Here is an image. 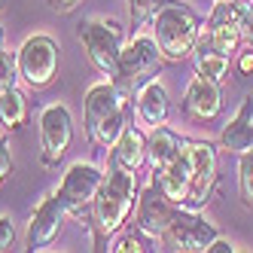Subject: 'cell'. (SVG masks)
<instances>
[{
    "label": "cell",
    "mask_w": 253,
    "mask_h": 253,
    "mask_svg": "<svg viewBox=\"0 0 253 253\" xmlns=\"http://www.w3.org/2000/svg\"><path fill=\"white\" fill-rule=\"evenodd\" d=\"M131 122V104L128 95L119 92L110 83H95L85 92L83 101V125H85V137L101 150H110L122 128Z\"/></svg>",
    "instance_id": "1"
},
{
    "label": "cell",
    "mask_w": 253,
    "mask_h": 253,
    "mask_svg": "<svg viewBox=\"0 0 253 253\" xmlns=\"http://www.w3.org/2000/svg\"><path fill=\"white\" fill-rule=\"evenodd\" d=\"M77 40L83 43V52L88 64H92L101 77L110 80L116 74V61H119V52L125 46L122 37V25L119 22H107V19H85L77 25Z\"/></svg>",
    "instance_id": "5"
},
{
    "label": "cell",
    "mask_w": 253,
    "mask_h": 253,
    "mask_svg": "<svg viewBox=\"0 0 253 253\" xmlns=\"http://www.w3.org/2000/svg\"><path fill=\"white\" fill-rule=\"evenodd\" d=\"M80 3H83V0H49V6L55 12H70V9H77Z\"/></svg>",
    "instance_id": "29"
},
{
    "label": "cell",
    "mask_w": 253,
    "mask_h": 253,
    "mask_svg": "<svg viewBox=\"0 0 253 253\" xmlns=\"http://www.w3.org/2000/svg\"><path fill=\"white\" fill-rule=\"evenodd\" d=\"M0 49H6V31H3V25H0Z\"/></svg>",
    "instance_id": "31"
},
{
    "label": "cell",
    "mask_w": 253,
    "mask_h": 253,
    "mask_svg": "<svg viewBox=\"0 0 253 253\" xmlns=\"http://www.w3.org/2000/svg\"><path fill=\"white\" fill-rule=\"evenodd\" d=\"M235 250H238V247H235L229 238H220V235H216V238L208 244V250H205V253H235Z\"/></svg>",
    "instance_id": "27"
},
{
    "label": "cell",
    "mask_w": 253,
    "mask_h": 253,
    "mask_svg": "<svg viewBox=\"0 0 253 253\" xmlns=\"http://www.w3.org/2000/svg\"><path fill=\"white\" fill-rule=\"evenodd\" d=\"M238 70H241V74H250V70H253V46H250V52H241Z\"/></svg>",
    "instance_id": "30"
},
{
    "label": "cell",
    "mask_w": 253,
    "mask_h": 253,
    "mask_svg": "<svg viewBox=\"0 0 253 253\" xmlns=\"http://www.w3.org/2000/svg\"><path fill=\"white\" fill-rule=\"evenodd\" d=\"M213 3H220V0H213Z\"/></svg>",
    "instance_id": "33"
},
{
    "label": "cell",
    "mask_w": 253,
    "mask_h": 253,
    "mask_svg": "<svg viewBox=\"0 0 253 253\" xmlns=\"http://www.w3.org/2000/svg\"><path fill=\"white\" fill-rule=\"evenodd\" d=\"M238 195L247 208L253 205V150L238 153Z\"/></svg>",
    "instance_id": "22"
},
{
    "label": "cell",
    "mask_w": 253,
    "mask_h": 253,
    "mask_svg": "<svg viewBox=\"0 0 253 253\" xmlns=\"http://www.w3.org/2000/svg\"><path fill=\"white\" fill-rule=\"evenodd\" d=\"M189 165H192V189L186 198V211H202L211 202V192L216 183V147L211 140H183Z\"/></svg>",
    "instance_id": "9"
},
{
    "label": "cell",
    "mask_w": 253,
    "mask_h": 253,
    "mask_svg": "<svg viewBox=\"0 0 253 253\" xmlns=\"http://www.w3.org/2000/svg\"><path fill=\"white\" fill-rule=\"evenodd\" d=\"M101 183H104L101 168H95L92 162H74V165L64 171L61 183L55 189L67 216H83L85 211H92V202H95Z\"/></svg>",
    "instance_id": "6"
},
{
    "label": "cell",
    "mask_w": 253,
    "mask_h": 253,
    "mask_svg": "<svg viewBox=\"0 0 253 253\" xmlns=\"http://www.w3.org/2000/svg\"><path fill=\"white\" fill-rule=\"evenodd\" d=\"M162 61L165 58H162V52H159L156 37H150V34H137V37H131L122 46L119 61H116V74L110 80H113V85L119 88V92H125L131 98L150 80H156Z\"/></svg>",
    "instance_id": "4"
},
{
    "label": "cell",
    "mask_w": 253,
    "mask_h": 253,
    "mask_svg": "<svg viewBox=\"0 0 253 253\" xmlns=\"http://www.w3.org/2000/svg\"><path fill=\"white\" fill-rule=\"evenodd\" d=\"M220 147L235 156L253 150V95L244 98L235 119H229V125L220 131Z\"/></svg>",
    "instance_id": "17"
},
{
    "label": "cell",
    "mask_w": 253,
    "mask_h": 253,
    "mask_svg": "<svg viewBox=\"0 0 253 253\" xmlns=\"http://www.w3.org/2000/svg\"><path fill=\"white\" fill-rule=\"evenodd\" d=\"M74 143V116L64 104H49L40 113V162L55 168Z\"/></svg>",
    "instance_id": "8"
},
{
    "label": "cell",
    "mask_w": 253,
    "mask_h": 253,
    "mask_svg": "<svg viewBox=\"0 0 253 253\" xmlns=\"http://www.w3.org/2000/svg\"><path fill=\"white\" fill-rule=\"evenodd\" d=\"M12 174V153H9V140L6 134L0 131V186H3V180Z\"/></svg>",
    "instance_id": "25"
},
{
    "label": "cell",
    "mask_w": 253,
    "mask_h": 253,
    "mask_svg": "<svg viewBox=\"0 0 253 253\" xmlns=\"http://www.w3.org/2000/svg\"><path fill=\"white\" fill-rule=\"evenodd\" d=\"M110 250L113 253H143V250H150V247H147V241H143L140 235L128 232V235H122V238H116V244Z\"/></svg>",
    "instance_id": "24"
},
{
    "label": "cell",
    "mask_w": 253,
    "mask_h": 253,
    "mask_svg": "<svg viewBox=\"0 0 253 253\" xmlns=\"http://www.w3.org/2000/svg\"><path fill=\"white\" fill-rule=\"evenodd\" d=\"M3 3H6V0H0V9H3Z\"/></svg>",
    "instance_id": "32"
},
{
    "label": "cell",
    "mask_w": 253,
    "mask_h": 253,
    "mask_svg": "<svg viewBox=\"0 0 253 253\" xmlns=\"http://www.w3.org/2000/svg\"><path fill=\"white\" fill-rule=\"evenodd\" d=\"M19 52L12 49H0V92H6L19 83Z\"/></svg>",
    "instance_id": "23"
},
{
    "label": "cell",
    "mask_w": 253,
    "mask_h": 253,
    "mask_svg": "<svg viewBox=\"0 0 253 253\" xmlns=\"http://www.w3.org/2000/svg\"><path fill=\"white\" fill-rule=\"evenodd\" d=\"M153 183L165 192L174 205H180V208L186 205L189 189H192V165H189L186 147H180V153H177L162 171H153Z\"/></svg>",
    "instance_id": "14"
},
{
    "label": "cell",
    "mask_w": 253,
    "mask_h": 253,
    "mask_svg": "<svg viewBox=\"0 0 253 253\" xmlns=\"http://www.w3.org/2000/svg\"><path fill=\"white\" fill-rule=\"evenodd\" d=\"M180 113L189 122H213L216 116L223 113V92H220V83H211L205 77H198L186 85L183 101H180Z\"/></svg>",
    "instance_id": "13"
},
{
    "label": "cell",
    "mask_w": 253,
    "mask_h": 253,
    "mask_svg": "<svg viewBox=\"0 0 253 253\" xmlns=\"http://www.w3.org/2000/svg\"><path fill=\"white\" fill-rule=\"evenodd\" d=\"M177 208L180 205H174L156 183H150L143 192H137V205H134V226H137V232L147 235V238H153V241H159L162 235H165L168 223L174 220Z\"/></svg>",
    "instance_id": "11"
},
{
    "label": "cell",
    "mask_w": 253,
    "mask_h": 253,
    "mask_svg": "<svg viewBox=\"0 0 253 253\" xmlns=\"http://www.w3.org/2000/svg\"><path fill=\"white\" fill-rule=\"evenodd\" d=\"M19 52V77L31 88H46L52 85L58 74V43L46 34H34L22 43Z\"/></svg>",
    "instance_id": "7"
},
{
    "label": "cell",
    "mask_w": 253,
    "mask_h": 253,
    "mask_svg": "<svg viewBox=\"0 0 253 253\" xmlns=\"http://www.w3.org/2000/svg\"><path fill=\"white\" fill-rule=\"evenodd\" d=\"M28 119V101L19 88H6V92H0V125H3L6 131L12 128H22Z\"/></svg>",
    "instance_id": "20"
},
{
    "label": "cell",
    "mask_w": 253,
    "mask_h": 253,
    "mask_svg": "<svg viewBox=\"0 0 253 253\" xmlns=\"http://www.w3.org/2000/svg\"><path fill=\"white\" fill-rule=\"evenodd\" d=\"M241 37H244V43H247V46H253V6L247 9L244 22H241Z\"/></svg>",
    "instance_id": "28"
},
{
    "label": "cell",
    "mask_w": 253,
    "mask_h": 253,
    "mask_svg": "<svg viewBox=\"0 0 253 253\" xmlns=\"http://www.w3.org/2000/svg\"><path fill=\"white\" fill-rule=\"evenodd\" d=\"M134 116L143 125H150V128H159V125L168 122V116H171V98H168V88L162 85L159 80H150L134 95Z\"/></svg>",
    "instance_id": "15"
},
{
    "label": "cell",
    "mask_w": 253,
    "mask_h": 253,
    "mask_svg": "<svg viewBox=\"0 0 253 253\" xmlns=\"http://www.w3.org/2000/svg\"><path fill=\"white\" fill-rule=\"evenodd\" d=\"M216 238V229L213 223H208L205 216H198V211H186V208H177L174 220L168 223L165 235H162V244L171 247V250H183V253H198V250H208V244Z\"/></svg>",
    "instance_id": "10"
},
{
    "label": "cell",
    "mask_w": 253,
    "mask_h": 253,
    "mask_svg": "<svg viewBox=\"0 0 253 253\" xmlns=\"http://www.w3.org/2000/svg\"><path fill=\"white\" fill-rule=\"evenodd\" d=\"M174 0H128V15H131V25L134 28H143L156 19L159 9H165Z\"/></svg>",
    "instance_id": "21"
},
{
    "label": "cell",
    "mask_w": 253,
    "mask_h": 253,
    "mask_svg": "<svg viewBox=\"0 0 253 253\" xmlns=\"http://www.w3.org/2000/svg\"><path fill=\"white\" fill-rule=\"evenodd\" d=\"M137 205V177L134 171L125 168H113L107 165L104 183L92 202V223H95V244L101 247L104 238L116 235Z\"/></svg>",
    "instance_id": "2"
},
{
    "label": "cell",
    "mask_w": 253,
    "mask_h": 253,
    "mask_svg": "<svg viewBox=\"0 0 253 253\" xmlns=\"http://www.w3.org/2000/svg\"><path fill=\"white\" fill-rule=\"evenodd\" d=\"M180 147H183V137H180L177 131L165 128V125H159V128H153V134L147 137V159L153 171H162L168 165V162L180 153Z\"/></svg>",
    "instance_id": "18"
},
{
    "label": "cell",
    "mask_w": 253,
    "mask_h": 253,
    "mask_svg": "<svg viewBox=\"0 0 253 253\" xmlns=\"http://www.w3.org/2000/svg\"><path fill=\"white\" fill-rule=\"evenodd\" d=\"M150 25L165 61H186L195 52L205 31V19L183 0H174L165 9H159Z\"/></svg>",
    "instance_id": "3"
},
{
    "label": "cell",
    "mask_w": 253,
    "mask_h": 253,
    "mask_svg": "<svg viewBox=\"0 0 253 253\" xmlns=\"http://www.w3.org/2000/svg\"><path fill=\"white\" fill-rule=\"evenodd\" d=\"M192 55H195V74H198V77H205V80H211V83H223V80L229 77L232 58L223 55V52H216L213 46H208L205 40H198V46H195Z\"/></svg>",
    "instance_id": "19"
},
{
    "label": "cell",
    "mask_w": 253,
    "mask_h": 253,
    "mask_svg": "<svg viewBox=\"0 0 253 253\" xmlns=\"http://www.w3.org/2000/svg\"><path fill=\"white\" fill-rule=\"evenodd\" d=\"M12 241H15V223H12V216L0 213V253L9 250Z\"/></svg>",
    "instance_id": "26"
},
{
    "label": "cell",
    "mask_w": 253,
    "mask_h": 253,
    "mask_svg": "<svg viewBox=\"0 0 253 253\" xmlns=\"http://www.w3.org/2000/svg\"><path fill=\"white\" fill-rule=\"evenodd\" d=\"M64 205H61V198L58 192H49L43 202L34 208L31 213V220H28V232H25V247L34 253V250H43L49 247L52 241L58 238V232H61V223H64Z\"/></svg>",
    "instance_id": "12"
},
{
    "label": "cell",
    "mask_w": 253,
    "mask_h": 253,
    "mask_svg": "<svg viewBox=\"0 0 253 253\" xmlns=\"http://www.w3.org/2000/svg\"><path fill=\"white\" fill-rule=\"evenodd\" d=\"M143 162H147V134H143L137 125L128 122L122 128V134L116 137V143L110 147V165L137 174Z\"/></svg>",
    "instance_id": "16"
}]
</instances>
